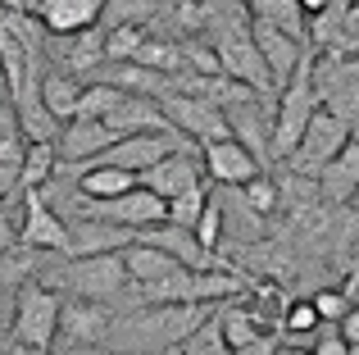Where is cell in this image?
<instances>
[{
	"instance_id": "obj_38",
	"label": "cell",
	"mask_w": 359,
	"mask_h": 355,
	"mask_svg": "<svg viewBox=\"0 0 359 355\" xmlns=\"http://www.w3.org/2000/svg\"><path fill=\"white\" fill-rule=\"evenodd\" d=\"M50 355H123L114 347H73V342H55Z\"/></svg>"
},
{
	"instance_id": "obj_29",
	"label": "cell",
	"mask_w": 359,
	"mask_h": 355,
	"mask_svg": "<svg viewBox=\"0 0 359 355\" xmlns=\"http://www.w3.org/2000/svg\"><path fill=\"white\" fill-rule=\"evenodd\" d=\"M318 328H323V319H318L314 301H291L287 305V314H282V333L287 337H314Z\"/></svg>"
},
{
	"instance_id": "obj_19",
	"label": "cell",
	"mask_w": 359,
	"mask_h": 355,
	"mask_svg": "<svg viewBox=\"0 0 359 355\" xmlns=\"http://www.w3.org/2000/svg\"><path fill=\"white\" fill-rule=\"evenodd\" d=\"M78 169H82V178L73 187H78L87 201H114V196H128L132 187H141L132 169H118V164H105V160H87V164H78Z\"/></svg>"
},
{
	"instance_id": "obj_37",
	"label": "cell",
	"mask_w": 359,
	"mask_h": 355,
	"mask_svg": "<svg viewBox=\"0 0 359 355\" xmlns=\"http://www.w3.org/2000/svg\"><path fill=\"white\" fill-rule=\"evenodd\" d=\"M278 347H282V342L264 333V337H255V342H245V347H237L232 355H278Z\"/></svg>"
},
{
	"instance_id": "obj_42",
	"label": "cell",
	"mask_w": 359,
	"mask_h": 355,
	"mask_svg": "<svg viewBox=\"0 0 359 355\" xmlns=\"http://www.w3.org/2000/svg\"><path fill=\"white\" fill-rule=\"evenodd\" d=\"M0 14H27L23 0H0Z\"/></svg>"
},
{
	"instance_id": "obj_43",
	"label": "cell",
	"mask_w": 359,
	"mask_h": 355,
	"mask_svg": "<svg viewBox=\"0 0 359 355\" xmlns=\"http://www.w3.org/2000/svg\"><path fill=\"white\" fill-rule=\"evenodd\" d=\"M5 100H14V96H9V78H5V64H0V105Z\"/></svg>"
},
{
	"instance_id": "obj_28",
	"label": "cell",
	"mask_w": 359,
	"mask_h": 355,
	"mask_svg": "<svg viewBox=\"0 0 359 355\" xmlns=\"http://www.w3.org/2000/svg\"><path fill=\"white\" fill-rule=\"evenodd\" d=\"M205 205H210V187H205V182L187 187L182 196H173V201H168V223H182V228L196 232V223H201Z\"/></svg>"
},
{
	"instance_id": "obj_24",
	"label": "cell",
	"mask_w": 359,
	"mask_h": 355,
	"mask_svg": "<svg viewBox=\"0 0 359 355\" xmlns=\"http://www.w3.org/2000/svg\"><path fill=\"white\" fill-rule=\"evenodd\" d=\"M245 9H250V18L291 27V32L305 36V9H300V0H245Z\"/></svg>"
},
{
	"instance_id": "obj_40",
	"label": "cell",
	"mask_w": 359,
	"mask_h": 355,
	"mask_svg": "<svg viewBox=\"0 0 359 355\" xmlns=\"http://www.w3.org/2000/svg\"><path fill=\"white\" fill-rule=\"evenodd\" d=\"M327 5H332V0H300V9H305V23H309V18H318Z\"/></svg>"
},
{
	"instance_id": "obj_26",
	"label": "cell",
	"mask_w": 359,
	"mask_h": 355,
	"mask_svg": "<svg viewBox=\"0 0 359 355\" xmlns=\"http://www.w3.org/2000/svg\"><path fill=\"white\" fill-rule=\"evenodd\" d=\"M177 355H232V342L223 337V323H219V310L191 333V337L177 347Z\"/></svg>"
},
{
	"instance_id": "obj_23",
	"label": "cell",
	"mask_w": 359,
	"mask_h": 355,
	"mask_svg": "<svg viewBox=\"0 0 359 355\" xmlns=\"http://www.w3.org/2000/svg\"><path fill=\"white\" fill-rule=\"evenodd\" d=\"M219 323H223V337L232 342V351L245 347V342H255V337H264V323H259V314L250 310V305H223L219 310Z\"/></svg>"
},
{
	"instance_id": "obj_22",
	"label": "cell",
	"mask_w": 359,
	"mask_h": 355,
	"mask_svg": "<svg viewBox=\"0 0 359 355\" xmlns=\"http://www.w3.org/2000/svg\"><path fill=\"white\" fill-rule=\"evenodd\" d=\"M23 155H27L23 119H18L14 100H5V105H0V164H23Z\"/></svg>"
},
{
	"instance_id": "obj_31",
	"label": "cell",
	"mask_w": 359,
	"mask_h": 355,
	"mask_svg": "<svg viewBox=\"0 0 359 355\" xmlns=\"http://www.w3.org/2000/svg\"><path fill=\"white\" fill-rule=\"evenodd\" d=\"M309 301L318 305V319H323V323H346V314H351L355 296H351V292H341V287H323V292L309 296Z\"/></svg>"
},
{
	"instance_id": "obj_41",
	"label": "cell",
	"mask_w": 359,
	"mask_h": 355,
	"mask_svg": "<svg viewBox=\"0 0 359 355\" xmlns=\"http://www.w3.org/2000/svg\"><path fill=\"white\" fill-rule=\"evenodd\" d=\"M278 355H314V347H300V342H287V347H278Z\"/></svg>"
},
{
	"instance_id": "obj_14",
	"label": "cell",
	"mask_w": 359,
	"mask_h": 355,
	"mask_svg": "<svg viewBox=\"0 0 359 355\" xmlns=\"http://www.w3.org/2000/svg\"><path fill=\"white\" fill-rule=\"evenodd\" d=\"M137 182L146 187V192H155V196H164V201H173V196H182L187 187L205 182V164L196 160L191 151H173V155H164L159 164H150L146 173H137Z\"/></svg>"
},
{
	"instance_id": "obj_33",
	"label": "cell",
	"mask_w": 359,
	"mask_h": 355,
	"mask_svg": "<svg viewBox=\"0 0 359 355\" xmlns=\"http://www.w3.org/2000/svg\"><path fill=\"white\" fill-rule=\"evenodd\" d=\"M332 55H346V60H359V0H351L341 14V36H337V51Z\"/></svg>"
},
{
	"instance_id": "obj_34",
	"label": "cell",
	"mask_w": 359,
	"mask_h": 355,
	"mask_svg": "<svg viewBox=\"0 0 359 355\" xmlns=\"http://www.w3.org/2000/svg\"><path fill=\"white\" fill-rule=\"evenodd\" d=\"M314 355H351V342H346L341 323H323L314 333Z\"/></svg>"
},
{
	"instance_id": "obj_27",
	"label": "cell",
	"mask_w": 359,
	"mask_h": 355,
	"mask_svg": "<svg viewBox=\"0 0 359 355\" xmlns=\"http://www.w3.org/2000/svg\"><path fill=\"white\" fill-rule=\"evenodd\" d=\"M150 41V32L141 23H118V27H109L105 32V60H123V64H132L141 55V46Z\"/></svg>"
},
{
	"instance_id": "obj_44",
	"label": "cell",
	"mask_w": 359,
	"mask_h": 355,
	"mask_svg": "<svg viewBox=\"0 0 359 355\" xmlns=\"http://www.w3.org/2000/svg\"><path fill=\"white\" fill-rule=\"evenodd\" d=\"M5 355H41V351H32V347H23V342H14V347H9Z\"/></svg>"
},
{
	"instance_id": "obj_11",
	"label": "cell",
	"mask_w": 359,
	"mask_h": 355,
	"mask_svg": "<svg viewBox=\"0 0 359 355\" xmlns=\"http://www.w3.org/2000/svg\"><path fill=\"white\" fill-rule=\"evenodd\" d=\"M201 164H205V178L219 187H245L250 178L264 173V164L255 160L250 146H241L237 137H223V142H205L201 146Z\"/></svg>"
},
{
	"instance_id": "obj_21",
	"label": "cell",
	"mask_w": 359,
	"mask_h": 355,
	"mask_svg": "<svg viewBox=\"0 0 359 355\" xmlns=\"http://www.w3.org/2000/svg\"><path fill=\"white\" fill-rule=\"evenodd\" d=\"M82 91H87V82H82L78 73H46L41 78V100L60 123H73V119H78Z\"/></svg>"
},
{
	"instance_id": "obj_4",
	"label": "cell",
	"mask_w": 359,
	"mask_h": 355,
	"mask_svg": "<svg viewBox=\"0 0 359 355\" xmlns=\"http://www.w3.org/2000/svg\"><path fill=\"white\" fill-rule=\"evenodd\" d=\"M309 60H314V55H309ZM309 60L300 64V73L278 91V119H273V160H291V151L300 146V137H305V128H309V119L323 109V100H318V91H314V78H309Z\"/></svg>"
},
{
	"instance_id": "obj_10",
	"label": "cell",
	"mask_w": 359,
	"mask_h": 355,
	"mask_svg": "<svg viewBox=\"0 0 359 355\" xmlns=\"http://www.w3.org/2000/svg\"><path fill=\"white\" fill-rule=\"evenodd\" d=\"M269 96H245L237 105H228V128L241 146H250L255 160L269 164L273 160V119H278V96L273 105H264Z\"/></svg>"
},
{
	"instance_id": "obj_13",
	"label": "cell",
	"mask_w": 359,
	"mask_h": 355,
	"mask_svg": "<svg viewBox=\"0 0 359 355\" xmlns=\"http://www.w3.org/2000/svg\"><path fill=\"white\" fill-rule=\"evenodd\" d=\"M114 142L118 133L105 119H73V123H64L55 151H60V164H87V160H100Z\"/></svg>"
},
{
	"instance_id": "obj_46",
	"label": "cell",
	"mask_w": 359,
	"mask_h": 355,
	"mask_svg": "<svg viewBox=\"0 0 359 355\" xmlns=\"http://www.w3.org/2000/svg\"><path fill=\"white\" fill-rule=\"evenodd\" d=\"M351 355H359V347H351Z\"/></svg>"
},
{
	"instance_id": "obj_25",
	"label": "cell",
	"mask_w": 359,
	"mask_h": 355,
	"mask_svg": "<svg viewBox=\"0 0 359 355\" xmlns=\"http://www.w3.org/2000/svg\"><path fill=\"white\" fill-rule=\"evenodd\" d=\"M60 169V151L55 142H27V155H23V187H46Z\"/></svg>"
},
{
	"instance_id": "obj_30",
	"label": "cell",
	"mask_w": 359,
	"mask_h": 355,
	"mask_svg": "<svg viewBox=\"0 0 359 355\" xmlns=\"http://www.w3.org/2000/svg\"><path fill=\"white\" fill-rule=\"evenodd\" d=\"M241 201L250 205L255 214H273V210H278V201H282V187L273 182V178L259 173V178H250V182L241 187Z\"/></svg>"
},
{
	"instance_id": "obj_2",
	"label": "cell",
	"mask_w": 359,
	"mask_h": 355,
	"mask_svg": "<svg viewBox=\"0 0 359 355\" xmlns=\"http://www.w3.org/2000/svg\"><path fill=\"white\" fill-rule=\"evenodd\" d=\"M41 283H50L55 292L69 296H91V301H114L132 287L128 264H123V250L114 255H64L55 269H46Z\"/></svg>"
},
{
	"instance_id": "obj_8",
	"label": "cell",
	"mask_w": 359,
	"mask_h": 355,
	"mask_svg": "<svg viewBox=\"0 0 359 355\" xmlns=\"http://www.w3.org/2000/svg\"><path fill=\"white\" fill-rule=\"evenodd\" d=\"M18 219H23V228H18V241H23V246L69 255V223L46 201L41 187H23V214H18Z\"/></svg>"
},
{
	"instance_id": "obj_47",
	"label": "cell",
	"mask_w": 359,
	"mask_h": 355,
	"mask_svg": "<svg viewBox=\"0 0 359 355\" xmlns=\"http://www.w3.org/2000/svg\"><path fill=\"white\" fill-rule=\"evenodd\" d=\"M355 137H359V123H355Z\"/></svg>"
},
{
	"instance_id": "obj_12",
	"label": "cell",
	"mask_w": 359,
	"mask_h": 355,
	"mask_svg": "<svg viewBox=\"0 0 359 355\" xmlns=\"http://www.w3.org/2000/svg\"><path fill=\"white\" fill-rule=\"evenodd\" d=\"M255 41H259L264 64H269V73H273V82H278V91L287 87V82L300 73V64L309 60L305 46H300V32H291V27H278V23H264V18H255Z\"/></svg>"
},
{
	"instance_id": "obj_7",
	"label": "cell",
	"mask_w": 359,
	"mask_h": 355,
	"mask_svg": "<svg viewBox=\"0 0 359 355\" xmlns=\"http://www.w3.org/2000/svg\"><path fill=\"white\" fill-rule=\"evenodd\" d=\"M164 100V114H168V123L177 128L182 137H196V142H223V137H232V128H228V109L223 105H214L210 96H191V91H168V96H159Z\"/></svg>"
},
{
	"instance_id": "obj_36",
	"label": "cell",
	"mask_w": 359,
	"mask_h": 355,
	"mask_svg": "<svg viewBox=\"0 0 359 355\" xmlns=\"http://www.w3.org/2000/svg\"><path fill=\"white\" fill-rule=\"evenodd\" d=\"M23 192V164H0V201H14Z\"/></svg>"
},
{
	"instance_id": "obj_18",
	"label": "cell",
	"mask_w": 359,
	"mask_h": 355,
	"mask_svg": "<svg viewBox=\"0 0 359 355\" xmlns=\"http://www.w3.org/2000/svg\"><path fill=\"white\" fill-rule=\"evenodd\" d=\"M318 192H323V201H332V205L359 201V137H351L346 151L318 173Z\"/></svg>"
},
{
	"instance_id": "obj_17",
	"label": "cell",
	"mask_w": 359,
	"mask_h": 355,
	"mask_svg": "<svg viewBox=\"0 0 359 355\" xmlns=\"http://www.w3.org/2000/svg\"><path fill=\"white\" fill-rule=\"evenodd\" d=\"M105 9L109 0H46L36 18L50 36H78V32H91L105 18Z\"/></svg>"
},
{
	"instance_id": "obj_16",
	"label": "cell",
	"mask_w": 359,
	"mask_h": 355,
	"mask_svg": "<svg viewBox=\"0 0 359 355\" xmlns=\"http://www.w3.org/2000/svg\"><path fill=\"white\" fill-rule=\"evenodd\" d=\"M105 123L114 128L118 137H132V133H173V123H168V114H164V100L141 96V91H128V96L105 114Z\"/></svg>"
},
{
	"instance_id": "obj_15",
	"label": "cell",
	"mask_w": 359,
	"mask_h": 355,
	"mask_svg": "<svg viewBox=\"0 0 359 355\" xmlns=\"http://www.w3.org/2000/svg\"><path fill=\"white\" fill-rule=\"evenodd\" d=\"M137 241V228L109 219H69V255H114Z\"/></svg>"
},
{
	"instance_id": "obj_39",
	"label": "cell",
	"mask_w": 359,
	"mask_h": 355,
	"mask_svg": "<svg viewBox=\"0 0 359 355\" xmlns=\"http://www.w3.org/2000/svg\"><path fill=\"white\" fill-rule=\"evenodd\" d=\"M341 333H346V342H351V347H359V301L351 305V314H346V323H341Z\"/></svg>"
},
{
	"instance_id": "obj_45",
	"label": "cell",
	"mask_w": 359,
	"mask_h": 355,
	"mask_svg": "<svg viewBox=\"0 0 359 355\" xmlns=\"http://www.w3.org/2000/svg\"><path fill=\"white\" fill-rule=\"evenodd\" d=\"M187 5H219V0H187Z\"/></svg>"
},
{
	"instance_id": "obj_6",
	"label": "cell",
	"mask_w": 359,
	"mask_h": 355,
	"mask_svg": "<svg viewBox=\"0 0 359 355\" xmlns=\"http://www.w3.org/2000/svg\"><path fill=\"white\" fill-rule=\"evenodd\" d=\"M355 137V128L346 123V119H337L332 109H318L314 119H309V128H305V137H300V146L291 151V169H296L300 178H318L327 169V164L337 160V155L346 151V142Z\"/></svg>"
},
{
	"instance_id": "obj_5",
	"label": "cell",
	"mask_w": 359,
	"mask_h": 355,
	"mask_svg": "<svg viewBox=\"0 0 359 355\" xmlns=\"http://www.w3.org/2000/svg\"><path fill=\"white\" fill-rule=\"evenodd\" d=\"M309 78H314V91L323 100V109H332L346 123H359V60H346V55H314L309 60Z\"/></svg>"
},
{
	"instance_id": "obj_35",
	"label": "cell",
	"mask_w": 359,
	"mask_h": 355,
	"mask_svg": "<svg viewBox=\"0 0 359 355\" xmlns=\"http://www.w3.org/2000/svg\"><path fill=\"white\" fill-rule=\"evenodd\" d=\"M18 228H23V219H14V214L5 210V201H0V260L14 250V241H18Z\"/></svg>"
},
{
	"instance_id": "obj_1",
	"label": "cell",
	"mask_w": 359,
	"mask_h": 355,
	"mask_svg": "<svg viewBox=\"0 0 359 355\" xmlns=\"http://www.w3.org/2000/svg\"><path fill=\"white\" fill-rule=\"evenodd\" d=\"M214 314V305H137L132 314L114 319L105 347L123 355H173Z\"/></svg>"
},
{
	"instance_id": "obj_32",
	"label": "cell",
	"mask_w": 359,
	"mask_h": 355,
	"mask_svg": "<svg viewBox=\"0 0 359 355\" xmlns=\"http://www.w3.org/2000/svg\"><path fill=\"white\" fill-rule=\"evenodd\" d=\"M196 237H201L205 250H219V241H223V201H219V196H210L201 223H196Z\"/></svg>"
},
{
	"instance_id": "obj_3",
	"label": "cell",
	"mask_w": 359,
	"mask_h": 355,
	"mask_svg": "<svg viewBox=\"0 0 359 355\" xmlns=\"http://www.w3.org/2000/svg\"><path fill=\"white\" fill-rule=\"evenodd\" d=\"M60 292H55L50 283H41V278H27V283H18V296H14V323H9V333H14V342H23V347L50 355L55 342H60Z\"/></svg>"
},
{
	"instance_id": "obj_9",
	"label": "cell",
	"mask_w": 359,
	"mask_h": 355,
	"mask_svg": "<svg viewBox=\"0 0 359 355\" xmlns=\"http://www.w3.org/2000/svg\"><path fill=\"white\" fill-rule=\"evenodd\" d=\"M118 314L109 310V301H91V296H69L60 310V342L73 347H105L114 333Z\"/></svg>"
},
{
	"instance_id": "obj_20",
	"label": "cell",
	"mask_w": 359,
	"mask_h": 355,
	"mask_svg": "<svg viewBox=\"0 0 359 355\" xmlns=\"http://www.w3.org/2000/svg\"><path fill=\"white\" fill-rule=\"evenodd\" d=\"M123 264H128V278H132V287H141V283H159V278H168V274H177V269H187L182 260H173L168 250H159V246H150V241H132L128 250H123Z\"/></svg>"
}]
</instances>
